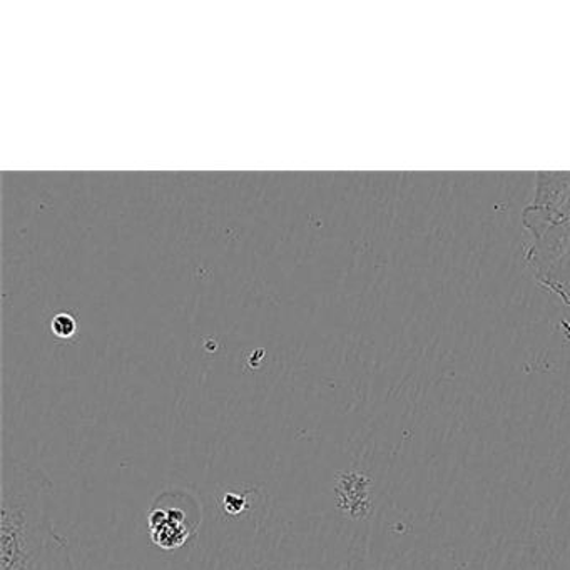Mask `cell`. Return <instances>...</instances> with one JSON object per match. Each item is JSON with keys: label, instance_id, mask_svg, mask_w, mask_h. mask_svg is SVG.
I'll list each match as a JSON object with an SVG mask.
<instances>
[{"label": "cell", "instance_id": "cell-1", "mask_svg": "<svg viewBox=\"0 0 570 570\" xmlns=\"http://www.w3.org/2000/svg\"><path fill=\"white\" fill-rule=\"evenodd\" d=\"M55 485L42 470L19 460L2 463L0 570H72L68 540L51 509Z\"/></svg>", "mask_w": 570, "mask_h": 570}, {"label": "cell", "instance_id": "cell-2", "mask_svg": "<svg viewBox=\"0 0 570 570\" xmlns=\"http://www.w3.org/2000/svg\"><path fill=\"white\" fill-rule=\"evenodd\" d=\"M522 223L529 239L570 225V173H537L535 193Z\"/></svg>", "mask_w": 570, "mask_h": 570}, {"label": "cell", "instance_id": "cell-3", "mask_svg": "<svg viewBox=\"0 0 570 570\" xmlns=\"http://www.w3.org/2000/svg\"><path fill=\"white\" fill-rule=\"evenodd\" d=\"M149 537L155 546L165 550L179 549L191 537L188 515L181 507L158 503L148 517Z\"/></svg>", "mask_w": 570, "mask_h": 570}, {"label": "cell", "instance_id": "cell-4", "mask_svg": "<svg viewBox=\"0 0 570 570\" xmlns=\"http://www.w3.org/2000/svg\"><path fill=\"white\" fill-rule=\"evenodd\" d=\"M52 333H55L58 338L68 340L71 338L76 333V322L71 315L68 313H59V315L55 316L52 320Z\"/></svg>", "mask_w": 570, "mask_h": 570}]
</instances>
